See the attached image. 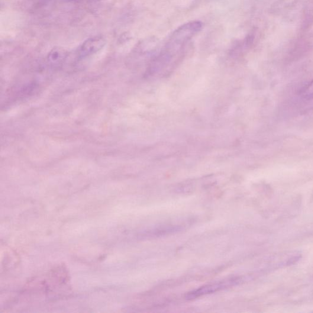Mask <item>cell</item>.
<instances>
[{
    "label": "cell",
    "instance_id": "6da1fadb",
    "mask_svg": "<svg viewBox=\"0 0 313 313\" xmlns=\"http://www.w3.org/2000/svg\"><path fill=\"white\" fill-rule=\"evenodd\" d=\"M238 282H240V279H232L222 281V282L214 284H211V285H206L201 287V288L193 290V291L187 293L186 298L188 300L194 299L199 298V297L209 294V293H214L218 291V290L237 285Z\"/></svg>",
    "mask_w": 313,
    "mask_h": 313
},
{
    "label": "cell",
    "instance_id": "7a4b0ae2",
    "mask_svg": "<svg viewBox=\"0 0 313 313\" xmlns=\"http://www.w3.org/2000/svg\"><path fill=\"white\" fill-rule=\"evenodd\" d=\"M106 44V39L103 35H95L84 41L79 48L77 53L82 58L92 56L101 50Z\"/></svg>",
    "mask_w": 313,
    "mask_h": 313
},
{
    "label": "cell",
    "instance_id": "3957f363",
    "mask_svg": "<svg viewBox=\"0 0 313 313\" xmlns=\"http://www.w3.org/2000/svg\"><path fill=\"white\" fill-rule=\"evenodd\" d=\"M67 57L65 50L60 48H54L48 56V61L50 64H58L62 62Z\"/></svg>",
    "mask_w": 313,
    "mask_h": 313
}]
</instances>
